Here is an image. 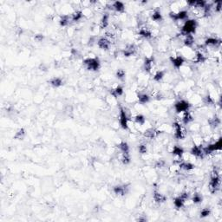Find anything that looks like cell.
Masks as SVG:
<instances>
[{
    "label": "cell",
    "mask_w": 222,
    "mask_h": 222,
    "mask_svg": "<svg viewBox=\"0 0 222 222\" xmlns=\"http://www.w3.org/2000/svg\"><path fill=\"white\" fill-rule=\"evenodd\" d=\"M119 148L122 153H129V146L126 142H122L120 143Z\"/></svg>",
    "instance_id": "36"
},
{
    "label": "cell",
    "mask_w": 222,
    "mask_h": 222,
    "mask_svg": "<svg viewBox=\"0 0 222 222\" xmlns=\"http://www.w3.org/2000/svg\"><path fill=\"white\" fill-rule=\"evenodd\" d=\"M151 18L155 22H160L162 20V15L160 13V11L159 9H155L151 14Z\"/></svg>",
    "instance_id": "25"
},
{
    "label": "cell",
    "mask_w": 222,
    "mask_h": 222,
    "mask_svg": "<svg viewBox=\"0 0 222 222\" xmlns=\"http://www.w3.org/2000/svg\"><path fill=\"white\" fill-rule=\"evenodd\" d=\"M69 16H67V15H63L60 17V20H59V24L62 27H64V26H67L69 24Z\"/></svg>",
    "instance_id": "37"
},
{
    "label": "cell",
    "mask_w": 222,
    "mask_h": 222,
    "mask_svg": "<svg viewBox=\"0 0 222 222\" xmlns=\"http://www.w3.org/2000/svg\"><path fill=\"white\" fill-rule=\"evenodd\" d=\"M170 61L172 64L174 65V67L176 69H180L183 64L185 63L184 58L181 56H177V57H170Z\"/></svg>",
    "instance_id": "11"
},
{
    "label": "cell",
    "mask_w": 222,
    "mask_h": 222,
    "mask_svg": "<svg viewBox=\"0 0 222 222\" xmlns=\"http://www.w3.org/2000/svg\"><path fill=\"white\" fill-rule=\"evenodd\" d=\"M206 60V57L202 52H197L195 55V58L193 59V62L196 64H199V63H204Z\"/></svg>",
    "instance_id": "29"
},
{
    "label": "cell",
    "mask_w": 222,
    "mask_h": 222,
    "mask_svg": "<svg viewBox=\"0 0 222 222\" xmlns=\"http://www.w3.org/2000/svg\"><path fill=\"white\" fill-rule=\"evenodd\" d=\"M211 214V210L208 207H205L201 211V218H206Z\"/></svg>",
    "instance_id": "41"
},
{
    "label": "cell",
    "mask_w": 222,
    "mask_h": 222,
    "mask_svg": "<svg viewBox=\"0 0 222 222\" xmlns=\"http://www.w3.org/2000/svg\"><path fill=\"white\" fill-rule=\"evenodd\" d=\"M25 135V129L24 128H19L17 130V132H16L15 135H14V139L16 140H22Z\"/></svg>",
    "instance_id": "33"
},
{
    "label": "cell",
    "mask_w": 222,
    "mask_h": 222,
    "mask_svg": "<svg viewBox=\"0 0 222 222\" xmlns=\"http://www.w3.org/2000/svg\"><path fill=\"white\" fill-rule=\"evenodd\" d=\"M191 155L195 156V157H202V155H204L203 152V148L201 145H194L190 151Z\"/></svg>",
    "instance_id": "12"
},
{
    "label": "cell",
    "mask_w": 222,
    "mask_h": 222,
    "mask_svg": "<svg viewBox=\"0 0 222 222\" xmlns=\"http://www.w3.org/2000/svg\"><path fill=\"white\" fill-rule=\"evenodd\" d=\"M202 201H203V197H202V195H201V193H194V194L193 195L192 201H193L194 204H199V203L202 202Z\"/></svg>",
    "instance_id": "34"
},
{
    "label": "cell",
    "mask_w": 222,
    "mask_h": 222,
    "mask_svg": "<svg viewBox=\"0 0 222 222\" xmlns=\"http://www.w3.org/2000/svg\"><path fill=\"white\" fill-rule=\"evenodd\" d=\"M112 8H113L115 11H117V12H123L124 10H125V5H124V4H123L122 2H121V1H115V2L113 3Z\"/></svg>",
    "instance_id": "17"
},
{
    "label": "cell",
    "mask_w": 222,
    "mask_h": 222,
    "mask_svg": "<svg viewBox=\"0 0 222 222\" xmlns=\"http://www.w3.org/2000/svg\"><path fill=\"white\" fill-rule=\"evenodd\" d=\"M205 44L206 46H215V47H220L221 44V40L215 38V37H208L205 40Z\"/></svg>",
    "instance_id": "13"
},
{
    "label": "cell",
    "mask_w": 222,
    "mask_h": 222,
    "mask_svg": "<svg viewBox=\"0 0 222 222\" xmlns=\"http://www.w3.org/2000/svg\"><path fill=\"white\" fill-rule=\"evenodd\" d=\"M128 118L126 114V111L124 110L122 108L120 109V125L123 129H127L128 128Z\"/></svg>",
    "instance_id": "9"
},
{
    "label": "cell",
    "mask_w": 222,
    "mask_h": 222,
    "mask_svg": "<svg viewBox=\"0 0 222 222\" xmlns=\"http://www.w3.org/2000/svg\"><path fill=\"white\" fill-rule=\"evenodd\" d=\"M184 203H185V201L180 197V196H178V197H175V200H174V205L176 208L180 209L181 208L182 206H184Z\"/></svg>",
    "instance_id": "30"
},
{
    "label": "cell",
    "mask_w": 222,
    "mask_h": 222,
    "mask_svg": "<svg viewBox=\"0 0 222 222\" xmlns=\"http://www.w3.org/2000/svg\"><path fill=\"white\" fill-rule=\"evenodd\" d=\"M129 190V186L125 184V185H118L114 187L113 191L116 195L119 196H124L125 194H127V192Z\"/></svg>",
    "instance_id": "8"
},
{
    "label": "cell",
    "mask_w": 222,
    "mask_h": 222,
    "mask_svg": "<svg viewBox=\"0 0 222 222\" xmlns=\"http://www.w3.org/2000/svg\"><path fill=\"white\" fill-rule=\"evenodd\" d=\"M111 42L110 40L107 37H101L99 38V40L97 41V45L98 47L102 49H105L108 50L110 47Z\"/></svg>",
    "instance_id": "10"
},
{
    "label": "cell",
    "mask_w": 222,
    "mask_h": 222,
    "mask_svg": "<svg viewBox=\"0 0 222 222\" xmlns=\"http://www.w3.org/2000/svg\"><path fill=\"white\" fill-rule=\"evenodd\" d=\"M136 221H147V217L144 216V215H142V216L139 217Z\"/></svg>",
    "instance_id": "49"
},
{
    "label": "cell",
    "mask_w": 222,
    "mask_h": 222,
    "mask_svg": "<svg viewBox=\"0 0 222 222\" xmlns=\"http://www.w3.org/2000/svg\"><path fill=\"white\" fill-rule=\"evenodd\" d=\"M153 198H154V201L156 203H163V202H165L167 201V197L164 194H161L160 193H159L157 190L154 191Z\"/></svg>",
    "instance_id": "14"
},
{
    "label": "cell",
    "mask_w": 222,
    "mask_h": 222,
    "mask_svg": "<svg viewBox=\"0 0 222 222\" xmlns=\"http://www.w3.org/2000/svg\"><path fill=\"white\" fill-rule=\"evenodd\" d=\"M150 101V97L149 95L147 94H139L138 95V102L141 104H146Z\"/></svg>",
    "instance_id": "32"
},
{
    "label": "cell",
    "mask_w": 222,
    "mask_h": 222,
    "mask_svg": "<svg viewBox=\"0 0 222 222\" xmlns=\"http://www.w3.org/2000/svg\"><path fill=\"white\" fill-rule=\"evenodd\" d=\"M193 117L192 115V114L190 113V111L188 110L186 112H183V115H182V122L185 125L189 124L191 122H193Z\"/></svg>",
    "instance_id": "18"
},
{
    "label": "cell",
    "mask_w": 222,
    "mask_h": 222,
    "mask_svg": "<svg viewBox=\"0 0 222 222\" xmlns=\"http://www.w3.org/2000/svg\"><path fill=\"white\" fill-rule=\"evenodd\" d=\"M172 154H173L174 155H175L176 157H178V158H181L182 155H184V149H183L181 147L175 146V147L173 148Z\"/></svg>",
    "instance_id": "23"
},
{
    "label": "cell",
    "mask_w": 222,
    "mask_h": 222,
    "mask_svg": "<svg viewBox=\"0 0 222 222\" xmlns=\"http://www.w3.org/2000/svg\"><path fill=\"white\" fill-rule=\"evenodd\" d=\"M173 127L175 130V137L177 140H182L185 137V130L180 125V122H175L173 123Z\"/></svg>",
    "instance_id": "6"
},
{
    "label": "cell",
    "mask_w": 222,
    "mask_h": 222,
    "mask_svg": "<svg viewBox=\"0 0 222 222\" xmlns=\"http://www.w3.org/2000/svg\"><path fill=\"white\" fill-rule=\"evenodd\" d=\"M49 83L54 88H59L62 85H64V80L61 77H53L49 80Z\"/></svg>",
    "instance_id": "20"
},
{
    "label": "cell",
    "mask_w": 222,
    "mask_h": 222,
    "mask_svg": "<svg viewBox=\"0 0 222 222\" xmlns=\"http://www.w3.org/2000/svg\"><path fill=\"white\" fill-rule=\"evenodd\" d=\"M215 11L216 12H221L222 9V2L221 1H217L215 2Z\"/></svg>",
    "instance_id": "44"
},
{
    "label": "cell",
    "mask_w": 222,
    "mask_h": 222,
    "mask_svg": "<svg viewBox=\"0 0 222 222\" xmlns=\"http://www.w3.org/2000/svg\"><path fill=\"white\" fill-rule=\"evenodd\" d=\"M121 161L124 165L129 164L130 161H131V157H130L129 153H122L121 154Z\"/></svg>",
    "instance_id": "31"
},
{
    "label": "cell",
    "mask_w": 222,
    "mask_h": 222,
    "mask_svg": "<svg viewBox=\"0 0 222 222\" xmlns=\"http://www.w3.org/2000/svg\"><path fill=\"white\" fill-rule=\"evenodd\" d=\"M139 35L144 38H151L152 37V32L149 29L146 27H142L139 30Z\"/></svg>",
    "instance_id": "21"
},
{
    "label": "cell",
    "mask_w": 222,
    "mask_h": 222,
    "mask_svg": "<svg viewBox=\"0 0 222 222\" xmlns=\"http://www.w3.org/2000/svg\"><path fill=\"white\" fill-rule=\"evenodd\" d=\"M135 52H136V47L134 44H128L127 45V47L123 49V55L127 57L135 55Z\"/></svg>",
    "instance_id": "15"
},
{
    "label": "cell",
    "mask_w": 222,
    "mask_h": 222,
    "mask_svg": "<svg viewBox=\"0 0 222 222\" xmlns=\"http://www.w3.org/2000/svg\"><path fill=\"white\" fill-rule=\"evenodd\" d=\"M221 119H220L218 116H214V117H213V118H211V119L208 120L209 125L213 127V128H215V127H218V126L221 124Z\"/></svg>",
    "instance_id": "26"
},
{
    "label": "cell",
    "mask_w": 222,
    "mask_h": 222,
    "mask_svg": "<svg viewBox=\"0 0 222 222\" xmlns=\"http://www.w3.org/2000/svg\"><path fill=\"white\" fill-rule=\"evenodd\" d=\"M221 188V176L217 169H213L211 175L210 182L208 185V188L211 193H215L220 190Z\"/></svg>",
    "instance_id": "1"
},
{
    "label": "cell",
    "mask_w": 222,
    "mask_h": 222,
    "mask_svg": "<svg viewBox=\"0 0 222 222\" xmlns=\"http://www.w3.org/2000/svg\"><path fill=\"white\" fill-rule=\"evenodd\" d=\"M194 43V37L193 35L189 34V35H186L185 36V39H184V44L187 47H191Z\"/></svg>",
    "instance_id": "28"
},
{
    "label": "cell",
    "mask_w": 222,
    "mask_h": 222,
    "mask_svg": "<svg viewBox=\"0 0 222 222\" xmlns=\"http://www.w3.org/2000/svg\"><path fill=\"white\" fill-rule=\"evenodd\" d=\"M83 64L88 70L96 71L100 69L101 63L98 57H89L83 60Z\"/></svg>",
    "instance_id": "3"
},
{
    "label": "cell",
    "mask_w": 222,
    "mask_h": 222,
    "mask_svg": "<svg viewBox=\"0 0 222 222\" xmlns=\"http://www.w3.org/2000/svg\"><path fill=\"white\" fill-rule=\"evenodd\" d=\"M170 17L174 21H179V20H186L188 16V12L187 11H180L178 12H170L169 13Z\"/></svg>",
    "instance_id": "7"
},
{
    "label": "cell",
    "mask_w": 222,
    "mask_h": 222,
    "mask_svg": "<svg viewBox=\"0 0 222 222\" xmlns=\"http://www.w3.org/2000/svg\"><path fill=\"white\" fill-rule=\"evenodd\" d=\"M135 121L139 125H144V123L146 122V118H145V116L143 115H137L135 117Z\"/></svg>",
    "instance_id": "38"
},
{
    "label": "cell",
    "mask_w": 222,
    "mask_h": 222,
    "mask_svg": "<svg viewBox=\"0 0 222 222\" xmlns=\"http://www.w3.org/2000/svg\"><path fill=\"white\" fill-rule=\"evenodd\" d=\"M206 2L204 1V0H196L195 2V4H194V7L196 8H199V9H204V7L206 6Z\"/></svg>",
    "instance_id": "42"
},
{
    "label": "cell",
    "mask_w": 222,
    "mask_h": 222,
    "mask_svg": "<svg viewBox=\"0 0 222 222\" xmlns=\"http://www.w3.org/2000/svg\"><path fill=\"white\" fill-rule=\"evenodd\" d=\"M180 197H181V198H182V199H183V200H184V201H187V200H188V199L189 198V193H186V192H185V193H181V194H180Z\"/></svg>",
    "instance_id": "48"
},
{
    "label": "cell",
    "mask_w": 222,
    "mask_h": 222,
    "mask_svg": "<svg viewBox=\"0 0 222 222\" xmlns=\"http://www.w3.org/2000/svg\"><path fill=\"white\" fill-rule=\"evenodd\" d=\"M179 167L180 169L186 170V171H191L193 169H194V165L192 164L191 162H188V161H180L179 164Z\"/></svg>",
    "instance_id": "19"
},
{
    "label": "cell",
    "mask_w": 222,
    "mask_h": 222,
    "mask_svg": "<svg viewBox=\"0 0 222 222\" xmlns=\"http://www.w3.org/2000/svg\"><path fill=\"white\" fill-rule=\"evenodd\" d=\"M191 104L186 100H180L176 102L175 104V110L177 113H183L189 110Z\"/></svg>",
    "instance_id": "5"
},
{
    "label": "cell",
    "mask_w": 222,
    "mask_h": 222,
    "mask_svg": "<svg viewBox=\"0 0 222 222\" xmlns=\"http://www.w3.org/2000/svg\"><path fill=\"white\" fill-rule=\"evenodd\" d=\"M115 77H116L118 79L123 80L125 78V77H126V72H125V70L122 69H118V70L116 71V73H115Z\"/></svg>",
    "instance_id": "40"
},
{
    "label": "cell",
    "mask_w": 222,
    "mask_h": 222,
    "mask_svg": "<svg viewBox=\"0 0 222 222\" xmlns=\"http://www.w3.org/2000/svg\"><path fill=\"white\" fill-rule=\"evenodd\" d=\"M165 164H166V162L164 160H158L155 163V167L158 168H161L165 167Z\"/></svg>",
    "instance_id": "46"
},
{
    "label": "cell",
    "mask_w": 222,
    "mask_h": 222,
    "mask_svg": "<svg viewBox=\"0 0 222 222\" xmlns=\"http://www.w3.org/2000/svg\"><path fill=\"white\" fill-rule=\"evenodd\" d=\"M154 65V59L152 57H146L144 61V69L146 72H150Z\"/></svg>",
    "instance_id": "16"
},
{
    "label": "cell",
    "mask_w": 222,
    "mask_h": 222,
    "mask_svg": "<svg viewBox=\"0 0 222 222\" xmlns=\"http://www.w3.org/2000/svg\"><path fill=\"white\" fill-rule=\"evenodd\" d=\"M138 150H139V152H140L142 155H145V154L147 153V151H148V149H147V145H145V144H141V145H139Z\"/></svg>",
    "instance_id": "43"
},
{
    "label": "cell",
    "mask_w": 222,
    "mask_h": 222,
    "mask_svg": "<svg viewBox=\"0 0 222 222\" xmlns=\"http://www.w3.org/2000/svg\"><path fill=\"white\" fill-rule=\"evenodd\" d=\"M164 76H165V72L163 70H158L155 74V76H154V80L155 82H160V81L162 80V78L164 77Z\"/></svg>",
    "instance_id": "39"
},
{
    "label": "cell",
    "mask_w": 222,
    "mask_h": 222,
    "mask_svg": "<svg viewBox=\"0 0 222 222\" xmlns=\"http://www.w3.org/2000/svg\"><path fill=\"white\" fill-rule=\"evenodd\" d=\"M34 39L37 42H42L43 39H44V35L43 34H37L35 37H34Z\"/></svg>",
    "instance_id": "47"
},
{
    "label": "cell",
    "mask_w": 222,
    "mask_h": 222,
    "mask_svg": "<svg viewBox=\"0 0 222 222\" xmlns=\"http://www.w3.org/2000/svg\"><path fill=\"white\" fill-rule=\"evenodd\" d=\"M109 19H110V15L108 13H104L102 17V19H101V23H100V26H101L102 29H104V28L108 27Z\"/></svg>",
    "instance_id": "27"
},
{
    "label": "cell",
    "mask_w": 222,
    "mask_h": 222,
    "mask_svg": "<svg viewBox=\"0 0 222 222\" xmlns=\"http://www.w3.org/2000/svg\"><path fill=\"white\" fill-rule=\"evenodd\" d=\"M82 16H83L82 11H75V12L72 14V16H71L72 21H73V22H78L79 20H81V19L82 18Z\"/></svg>",
    "instance_id": "35"
},
{
    "label": "cell",
    "mask_w": 222,
    "mask_h": 222,
    "mask_svg": "<svg viewBox=\"0 0 222 222\" xmlns=\"http://www.w3.org/2000/svg\"><path fill=\"white\" fill-rule=\"evenodd\" d=\"M157 135H158V132H157L155 129H154V128H148V129H147V130L145 131V133H144V135H145L147 138H148V139H153V138H155Z\"/></svg>",
    "instance_id": "24"
},
{
    "label": "cell",
    "mask_w": 222,
    "mask_h": 222,
    "mask_svg": "<svg viewBox=\"0 0 222 222\" xmlns=\"http://www.w3.org/2000/svg\"><path fill=\"white\" fill-rule=\"evenodd\" d=\"M222 147V138L221 137L216 143H212V144H209L208 146H206L205 148H203V152H204V155H208V154H211L214 151H217V150H221Z\"/></svg>",
    "instance_id": "4"
},
{
    "label": "cell",
    "mask_w": 222,
    "mask_h": 222,
    "mask_svg": "<svg viewBox=\"0 0 222 222\" xmlns=\"http://www.w3.org/2000/svg\"><path fill=\"white\" fill-rule=\"evenodd\" d=\"M204 102L207 104V105H211L213 103V99L210 96V95H206V97L204 98Z\"/></svg>",
    "instance_id": "45"
},
{
    "label": "cell",
    "mask_w": 222,
    "mask_h": 222,
    "mask_svg": "<svg viewBox=\"0 0 222 222\" xmlns=\"http://www.w3.org/2000/svg\"><path fill=\"white\" fill-rule=\"evenodd\" d=\"M111 95H113L115 98L121 96L123 95V88L122 86H116L115 89H112L110 91Z\"/></svg>",
    "instance_id": "22"
},
{
    "label": "cell",
    "mask_w": 222,
    "mask_h": 222,
    "mask_svg": "<svg viewBox=\"0 0 222 222\" xmlns=\"http://www.w3.org/2000/svg\"><path fill=\"white\" fill-rule=\"evenodd\" d=\"M196 27H197V22L196 20L193 19H188L185 22V24H183L182 28H181V34L186 36V35H189V34H193L196 31Z\"/></svg>",
    "instance_id": "2"
}]
</instances>
